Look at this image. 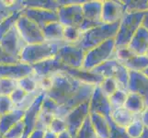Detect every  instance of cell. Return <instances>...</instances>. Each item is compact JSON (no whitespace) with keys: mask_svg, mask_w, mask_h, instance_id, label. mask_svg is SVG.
<instances>
[{"mask_svg":"<svg viewBox=\"0 0 148 138\" xmlns=\"http://www.w3.org/2000/svg\"><path fill=\"white\" fill-rule=\"evenodd\" d=\"M43 138H58V135H56L54 133L51 132L49 130H46L44 132Z\"/></svg>","mask_w":148,"mask_h":138,"instance_id":"cell-49","label":"cell"},{"mask_svg":"<svg viewBox=\"0 0 148 138\" xmlns=\"http://www.w3.org/2000/svg\"><path fill=\"white\" fill-rule=\"evenodd\" d=\"M124 108L134 115H140L146 108L145 100L136 93L129 92L124 104Z\"/></svg>","mask_w":148,"mask_h":138,"instance_id":"cell-27","label":"cell"},{"mask_svg":"<svg viewBox=\"0 0 148 138\" xmlns=\"http://www.w3.org/2000/svg\"><path fill=\"white\" fill-rule=\"evenodd\" d=\"M55 116L46 113V112H43L40 111L39 116H38V120H37V124H36V129L38 130H42L43 132H45L46 130H48L49 126L52 122L53 119Z\"/></svg>","mask_w":148,"mask_h":138,"instance_id":"cell-39","label":"cell"},{"mask_svg":"<svg viewBox=\"0 0 148 138\" xmlns=\"http://www.w3.org/2000/svg\"><path fill=\"white\" fill-rule=\"evenodd\" d=\"M82 33L78 27L66 26L64 28V41L66 43L76 44L79 42Z\"/></svg>","mask_w":148,"mask_h":138,"instance_id":"cell-34","label":"cell"},{"mask_svg":"<svg viewBox=\"0 0 148 138\" xmlns=\"http://www.w3.org/2000/svg\"><path fill=\"white\" fill-rule=\"evenodd\" d=\"M139 115H134L128 110H126L124 107L119 109H115L111 111L110 113V120L114 122L116 125H118L121 128L126 129L135 118Z\"/></svg>","mask_w":148,"mask_h":138,"instance_id":"cell-25","label":"cell"},{"mask_svg":"<svg viewBox=\"0 0 148 138\" xmlns=\"http://www.w3.org/2000/svg\"><path fill=\"white\" fill-rule=\"evenodd\" d=\"M49 131L54 133L56 135H60L61 133L67 130V126H66V122L64 118H60V117H54L52 122L48 128Z\"/></svg>","mask_w":148,"mask_h":138,"instance_id":"cell-41","label":"cell"},{"mask_svg":"<svg viewBox=\"0 0 148 138\" xmlns=\"http://www.w3.org/2000/svg\"><path fill=\"white\" fill-rule=\"evenodd\" d=\"M122 1H103L101 20L103 24H114L120 22L125 14Z\"/></svg>","mask_w":148,"mask_h":138,"instance_id":"cell-16","label":"cell"},{"mask_svg":"<svg viewBox=\"0 0 148 138\" xmlns=\"http://www.w3.org/2000/svg\"><path fill=\"white\" fill-rule=\"evenodd\" d=\"M127 47L137 55H145L148 51V30L141 26L132 36Z\"/></svg>","mask_w":148,"mask_h":138,"instance_id":"cell-21","label":"cell"},{"mask_svg":"<svg viewBox=\"0 0 148 138\" xmlns=\"http://www.w3.org/2000/svg\"><path fill=\"white\" fill-rule=\"evenodd\" d=\"M28 95H29V93L25 92L23 89H21L18 87V88L12 92V94L9 97H10V99H11L12 102L15 105V108H16V107L19 106L22 103V102L24 101V100L27 98Z\"/></svg>","mask_w":148,"mask_h":138,"instance_id":"cell-45","label":"cell"},{"mask_svg":"<svg viewBox=\"0 0 148 138\" xmlns=\"http://www.w3.org/2000/svg\"><path fill=\"white\" fill-rule=\"evenodd\" d=\"M114 59L118 60L129 71L143 72L148 66V57L146 55H137L128 47L116 48Z\"/></svg>","mask_w":148,"mask_h":138,"instance_id":"cell-9","label":"cell"},{"mask_svg":"<svg viewBox=\"0 0 148 138\" xmlns=\"http://www.w3.org/2000/svg\"><path fill=\"white\" fill-rule=\"evenodd\" d=\"M128 91L140 95L148 106V78L144 73L129 71Z\"/></svg>","mask_w":148,"mask_h":138,"instance_id":"cell-19","label":"cell"},{"mask_svg":"<svg viewBox=\"0 0 148 138\" xmlns=\"http://www.w3.org/2000/svg\"><path fill=\"white\" fill-rule=\"evenodd\" d=\"M15 109V105L9 96H0V115L6 114Z\"/></svg>","mask_w":148,"mask_h":138,"instance_id":"cell-44","label":"cell"},{"mask_svg":"<svg viewBox=\"0 0 148 138\" xmlns=\"http://www.w3.org/2000/svg\"><path fill=\"white\" fill-rule=\"evenodd\" d=\"M64 43H66L43 42L40 43L26 45L20 55V63L33 65L35 64L42 62L44 60L53 58Z\"/></svg>","mask_w":148,"mask_h":138,"instance_id":"cell-3","label":"cell"},{"mask_svg":"<svg viewBox=\"0 0 148 138\" xmlns=\"http://www.w3.org/2000/svg\"><path fill=\"white\" fill-rule=\"evenodd\" d=\"M142 73H144L146 76H147V78H148V66H147V67L144 70V71H143V72Z\"/></svg>","mask_w":148,"mask_h":138,"instance_id":"cell-53","label":"cell"},{"mask_svg":"<svg viewBox=\"0 0 148 138\" xmlns=\"http://www.w3.org/2000/svg\"><path fill=\"white\" fill-rule=\"evenodd\" d=\"M116 51L115 39H110L96 47L86 52L85 60L82 68L86 70H93L109 60L114 58Z\"/></svg>","mask_w":148,"mask_h":138,"instance_id":"cell-5","label":"cell"},{"mask_svg":"<svg viewBox=\"0 0 148 138\" xmlns=\"http://www.w3.org/2000/svg\"><path fill=\"white\" fill-rule=\"evenodd\" d=\"M0 138H5V136H4V134L3 133L0 131Z\"/></svg>","mask_w":148,"mask_h":138,"instance_id":"cell-54","label":"cell"},{"mask_svg":"<svg viewBox=\"0 0 148 138\" xmlns=\"http://www.w3.org/2000/svg\"><path fill=\"white\" fill-rule=\"evenodd\" d=\"M33 74L39 78H52L55 74L63 72L66 69V66L63 65L55 57L44 60L42 62L32 65Z\"/></svg>","mask_w":148,"mask_h":138,"instance_id":"cell-18","label":"cell"},{"mask_svg":"<svg viewBox=\"0 0 148 138\" xmlns=\"http://www.w3.org/2000/svg\"><path fill=\"white\" fill-rule=\"evenodd\" d=\"M110 124V136L109 138H129L124 128L116 125L111 120L109 121Z\"/></svg>","mask_w":148,"mask_h":138,"instance_id":"cell-43","label":"cell"},{"mask_svg":"<svg viewBox=\"0 0 148 138\" xmlns=\"http://www.w3.org/2000/svg\"><path fill=\"white\" fill-rule=\"evenodd\" d=\"M89 116V101L77 106L66 114L64 119L66 122L67 131L74 138L83 125L86 119Z\"/></svg>","mask_w":148,"mask_h":138,"instance_id":"cell-13","label":"cell"},{"mask_svg":"<svg viewBox=\"0 0 148 138\" xmlns=\"http://www.w3.org/2000/svg\"><path fill=\"white\" fill-rule=\"evenodd\" d=\"M23 15L36 23L42 30L50 23L58 21L57 11H53V10L37 8H25Z\"/></svg>","mask_w":148,"mask_h":138,"instance_id":"cell-17","label":"cell"},{"mask_svg":"<svg viewBox=\"0 0 148 138\" xmlns=\"http://www.w3.org/2000/svg\"><path fill=\"white\" fill-rule=\"evenodd\" d=\"M18 88L23 89L25 92H27L29 94L35 93V92L42 90L40 88V78L34 74L26 76L24 78L18 79Z\"/></svg>","mask_w":148,"mask_h":138,"instance_id":"cell-29","label":"cell"},{"mask_svg":"<svg viewBox=\"0 0 148 138\" xmlns=\"http://www.w3.org/2000/svg\"><path fill=\"white\" fill-rule=\"evenodd\" d=\"M0 45L8 54L20 61V55L27 44L20 36L17 28L14 27L0 38Z\"/></svg>","mask_w":148,"mask_h":138,"instance_id":"cell-12","label":"cell"},{"mask_svg":"<svg viewBox=\"0 0 148 138\" xmlns=\"http://www.w3.org/2000/svg\"><path fill=\"white\" fill-rule=\"evenodd\" d=\"M84 1H62V6L57 9L58 21L66 26L80 27L83 23L84 16L82 3Z\"/></svg>","mask_w":148,"mask_h":138,"instance_id":"cell-7","label":"cell"},{"mask_svg":"<svg viewBox=\"0 0 148 138\" xmlns=\"http://www.w3.org/2000/svg\"><path fill=\"white\" fill-rule=\"evenodd\" d=\"M58 109H59V105L56 103L54 100L48 98V97H46V95H45L44 99L42 100V106H40V111L56 117Z\"/></svg>","mask_w":148,"mask_h":138,"instance_id":"cell-40","label":"cell"},{"mask_svg":"<svg viewBox=\"0 0 148 138\" xmlns=\"http://www.w3.org/2000/svg\"><path fill=\"white\" fill-rule=\"evenodd\" d=\"M145 125L143 124L142 121L140 120V115L137 116L135 120L125 129L127 135L129 138H139L145 131Z\"/></svg>","mask_w":148,"mask_h":138,"instance_id":"cell-36","label":"cell"},{"mask_svg":"<svg viewBox=\"0 0 148 138\" xmlns=\"http://www.w3.org/2000/svg\"><path fill=\"white\" fill-rule=\"evenodd\" d=\"M146 56H147V57H148V51H147V53H146V54H145Z\"/></svg>","mask_w":148,"mask_h":138,"instance_id":"cell-55","label":"cell"},{"mask_svg":"<svg viewBox=\"0 0 148 138\" xmlns=\"http://www.w3.org/2000/svg\"><path fill=\"white\" fill-rule=\"evenodd\" d=\"M25 8H37L42 9L53 10V11H57V9L62 6V1H52V0H45V1H21Z\"/></svg>","mask_w":148,"mask_h":138,"instance_id":"cell-30","label":"cell"},{"mask_svg":"<svg viewBox=\"0 0 148 138\" xmlns=\"http://www.w3.org/2000/svg\"><path fill=\"white\" fill-rule=\"evenodd\" d=\"M63 72L68 74L75 79L80 81L82 83L86 84H90L94 86H99L100 83L103 80V78L99 75L95 74L93 71H88L83 68H68L66 67V69Z\"/></svg>","mask_w":148,"mask_h":138,"instance_id":"cell-22","label":"cell"},{"mask_svg":"<svg viewBox=\"0 0 148 138\" xmlns=\"http://www.w3.org/2000/svg\"><path fill=\"white\" fill-rule=\"evenodd\" d=\"M23 10H20V11L14 13L10 17L4 19L2 22H0V38L4 36V35L8 32H9L11 29L16 27L18 19L23 15Z\"/></svg>","mask_w":148,"mask_h":138,"instance_id":"cell-32","label":"cell"},{"mask_svg":"<svg viewBox=\"0 0 148 138\" xmlns=\"http://www.w3.org/2000/svg\"><path fill=\"white\" fill-rule=\"evenodd\" d=\"M128 93H129V91L120 89L117 90L115 93H113L111 96L109 97V100H110V103L112 110L124 107Z\"/></svg>","mask_w":148,"mask_h":138,"instance_id":"cell-33","label":"cell"},{"mask_svg":"<svg viewBox=\"0 0 148 138\" xmlns=\"http://www.w3.org/2000/svg\"><path fill=\"white\" fill-rule=\"evenodd\" d=\"M18 63H20L18 59L8 54L0 45V65H16Z\"/></svg>","mask_w":148,"mask_h":138,"instance_id":"cell-46","label":"cell"},{"mask_svg":"<svg viewBox=\"0 0 148 138\" xmlns=\"http://www.w3.org/2000/svg\"><path fill=\"white\" fill-rule=\"evenodd\" d=\"M140 120L142 121L143 124L145 125V128L148 129V106L144 110V111L140 114Z\"/></svg>","mask_w":148,"mask_h":138,"instance_id":"cell-47","label":"cell"},{"mask_svg":"<svg viewBox=\"0 0 148 138\" xmlns=\"http://www.w3.org/2000/svg\"><path fill=\"white\" fill-rule=\"evenodd\" d=\"M89 118L93 128L99 138H109L110 124L105 117L97 113H89Z\"/></svg>","mask_w":148,"mask_h":138,"instance_id":"cell-26","label":"cell"},{"mask_svg":"<svg viewBox=\"0 0 148 138\" xmlns=\"http://www.w3.org/2000/svg\"><path fill=\"white\" fill-rule=\"evenodd\" d=\"M44 97H45V92L43 91L35 99L34 102L30 105L29 108L25 111V115L23 118L25 130L22 138H28L29 135L36 129L38 116L40 111V106H42Z\"/></svg>","mask_w":148,"mask_h":138,"instance_id":"cell-15","label":"cell"},{"mask_svg":"<svg viewBox=\"0 0 148 138\" xmlns=\"http://www.w3.org/2000/svg\"><path fill=\"white\" fill-rule=\"evenodd\" d=\"M24 122L23 120L18 122L17 124H15L12 128H10L6 134L4 135L5 138H22L24 135Z\"/></svg>","mask_w":148,"mask_h":138,"instance_id":"cell-42","label":"cell"},{"mask_svg":"<svg viewBox=\"0 0 148 138\" xmlns=\"http://www.w3.org/2000/svg\"><path fill=\"white\" fill-rule=\"evenodd\" d=\"M102 6H103V1H99V0L84 1L82 3L84 20L79 27L81 32H84L89 29L103 24L101 20Z\"/></svg>","mask_w":148,"mask_h":138,"instance_id":"cell-11","label":"cell"},{"mask_svg":"<svg viewBox=\"0 0 148 138\" xmlns=\"http://www.w3.org/2000/svg\"><path fill=\"white\" fill-rule=\"evenodd\" d=\"M18 87L16 79L0 78V96H10Z\"/></svg>","mask_w":148,"mask_h":138,"instance_id":"cell-38","label":"cell"},{"mask_svg":"<svg viewBox=\"0 0 148 138\" xmlns=\"http://www.w3.org/2000/svg\"><path fill=\"white\" fill-rule=\"evenodd\" d=\"M33 74L32 65L23 63L16 65H0V78H12L18 80Z\"/></svg>","mask_w":148,"mask_h":138,"instance_id":"cell-20","label":"cell"},{"mask_svg":"<svg viewBox=\"0 0 148 138\" xmlns=\"http://www.w3.org/2000/svg\"><path fill=\"white\" fill-rule=\"evenodd\" d=\"M16 28L27 45L45 42L42 30L24 15L18 19Z\"/></svg>","mask_w":148,"mask_h":138,"instance_id":"cell-10","label":"cell"},{"mask_svg":"<svg viewBox=\"0 0 148 138\" xmlns=\"http://www.w3.org/2000/svg\"><path fill=\"white\" fill-rule=\"evenodd\" d=\"M86 51L77 44L64 43L61 47L55 57L68 68H82Z\"/></svg>","mask_w":148,"mask_h":138,"instance_id":"cell-8","label":"cell"},{"mask_svg":"<svg viewBox=\"0 0 148 138\" xmlns=\"http://www.w3.org/2000/svg\"><path fill=\"white\" fill-rule=\"evenodd\" d=\"M58 138H74V137L70 135V133L67 130H66L63 133H61L60 135H58Z\"/></svg>","mask_w":148,"mask_h":138,"instance_id":"cell-51","label":"cell"},{"mask_svg":"<svg viewBox=\"0 0 148 138\" xmlns=\"http://www.w3.org/2000/svg\"><path fill=\"white\" fill-rule=\"evenodd\" d=\"M142 26L145 27L148 30V10L145 12L144 19H143V22H142Z\"/></svg>","mask_w":148,"mask_h":138,"instance_id":"cell-50","label":"cell"},{"mask_svg":"<svg viewBox=\"0 0 148 138\" xmlns=\"http://www.w3.org/2000/svg\"><path fill=\"white\" fill-rule=\"evenodd\" d=\"M120 22L114 24H101L86 30L76 43L86 52L110 39H115Z\"/></svg>","mask_w":148,"mask_h":138,"instance_id":"cell-2","label":"cell"},{"mask_svg":"<svg viewBox=\"0 0 148 138\" xmlns=\"http://www.w3.org/2000/svg\"><path fill=\"white\" fill-rule=\"evenodd\" d=\"M51 79V87L45 95L59 105L56 117L60 118H64L73 109L89 101L96 87L80 82L64 72L55 74Z\"/></svg>","mask_w":148,"mask_h":138,"instance_id":"cell-1","label":"cell"},{"mask_svg":"<svg viewBox=\"0 0 148 138\" xmlns=\"http://www.w3.org/2000/svg\"><path fill=\"white\" fill-rule=\"evenodd\" d=\"M99 88L102 90V92H103L108 98L113 93H115L118 89H121L120 84L118 83V81L115 80L114 78H103L102 82L99 85Z\"/></svg>","mask_w":148,"mask_h":138,"instance_id":"cell-35","label":"cell"},{"mask_svg":"<svg viewBox=\"0 0 148 138\" xmlns=\"http://www.w3.org/2000/svg\"><path fill=\"white\" fill-rule=\"evenodd\" d=\"M139 138H148V129L145 128V131L143 133V135Z\"/></svg>","mask_w":148,"mask_h":138,"instance_id":"cell-52","label":"cell"},{"mask_svg":"<svg viewBox=\"0 0 148 138\" xmlns=\"http://www.w3.org/2000/svg\"><path fill=\"white\" fill-rule=\"evenodd\" d=\"M43 135H44V132L42 130H38V129H35L32 134L29 135L28 138H43Z\"/></svg>","mask_w":148,"mask_h":138,"instance_id":"cell-48","label":"cell"},{"mask_svg":"<svg viewBox=\"0 0 148 138\" xmlns=\"http://www.w3.org/2000/svg\"><path fill=\"white\" fill-rule=\"evenodd\" d=\"M64 26L59 21H54L46 25L42 29L45 42L63 43L64 41ZM65 43V42H64Z\"/></svg>","mask_w":148,"mask_h":138,"instance_id":"cell-24","label":"cell"},{"mask_svg":"<svg viewBox=\"0 0 148 138\" xmlns=\"http://www.w3.org/2000/svg\"><path fill=\"white\" fill-rule=\"evenodd\" d=\"M111 111L109 98L102 92L99 86H96L89 100V113L99 114L110 121Z\"/></svg>","mask_w":148,"mask_h":138,"instance_id":"cell-14","label":"cell"},{"mask_svg":"<svg viewBox=\"0 0 148 138\" xmlns=\"http://www.w3.org/2000/svg\"><path fill=\"white\" fill-rule=\"evenodd\" d=\"M24 115L25 111L18 109H14L6 114L0 115V131L5 135L15 124L22 121Z\"/></svg>","mask_w":148,"mask_h":138,"instance_id":"cell-23","label":"cell"},{"mask_svg":"<svg viewBox=\"0 0 148 138\" xmlns=\"http://www.w3.org/2000/svg\"><path fill=\"white\" fill-rule=\"evenodd\" d=\"M75 138H99L91 124L89 116L86 119L83 125L75 135Z\"/></svg>","mask_w":148,"mask_h":138,"instance_id":"cell-37","label":"cell"},{"mask_svg":"<svg viewBox=\"0 0 148 138\" xmlns=\"http://www.w3.org/2000/svg\"><path fill=\"white\" fill-rule=\"evenodd\" d=\"M25 8L21 1H4L0 0V22L14 13Z\"/></svg>","mask_w":148,"mask_h":138,"instance_id":"cell-28","label":"cell"},{"mask_svg":"<svg viewBox=\"0 0 148 138\" xmlns=\"http://www.w3.org/2000/svg\"><path fill=\"white\" fill-rule=\"evenodd\" d=\"M145 12L125 13L121 19L118 32L115 37L116 48L127 47L132 36L141 26Z\"/></svg>","mask_w":148,"mask_h":138,"instance_id":"cell-4","label":"cell"},{"mask_svg":"<svg viewBox=\"0 0 148 138\" xmlns=\"http://www.w3.org/2000/svg\"><path fill=\"white\" fill-rule=\"evenodd\" d=\"M122 3L127 13L145 12L148 10V0H126Z\"/></svg>","mask_w":148,"mask_h":138,"instance_id":"cell-31","label":"cell"},{"mask_svg":"<svg viewBox=\"0 0 148 138\" xmlns=\"http://www.w3.org/2000/svg\"><path fill=\"white\" fill-rule=\"evenodd\" d=\"M93 72L97 75L102 76L103 78H111L118 81L121 88L128 91V83H129V70L125 66L121 64L118 60L111 59L105 62L99 66L95 67Z\"/></svg>","mask_w":148,"mask_h":138,"instance_id":"cell-6","label":"cell"}]
</instances>
